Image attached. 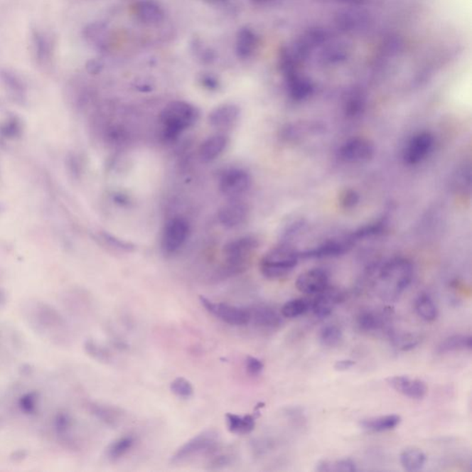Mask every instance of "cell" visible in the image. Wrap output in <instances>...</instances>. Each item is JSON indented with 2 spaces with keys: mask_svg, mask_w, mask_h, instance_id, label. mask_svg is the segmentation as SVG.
Returning <instances> with one entry per match:
<instances>
[{
  "mask_svg": "<svg viewBox=\"0 0 472 472\" xmlns=\"http://www.w3.org/2000/svg\"><path fill=\"white\" fill-rule=\"evenodd\" d=\"M315 471L318 472H354L357 471V465L355 461L350 458L337 459L333 461L322 459L316 463Z\"/></svg>",
  "mask_w": 472,
  "mask_h": 472,
  "instance_id": "1f68e13d",
  "label": "cell"
},
{
  "mask_svg": "<svg viewBox=\"0 0 472 472\" xmlns=\"http://www.w3.org/2000/svg\"><path fill=\"white\" fill-rule=\"evenodd\" d=\"M297 290L304 294L316 295L329 285L328 272L323 269H311L301 273L296 279Z\"/></svg>",
  "mask_w": 472,
  "mask_h": 472,
  "instance_id": "5bb4252c",
  "label": "cell"
},
{
  "mask_svg": "<svg viewBox=\"0 0 472 472\" xmlns=\"http://www.w3.org/2000/svg\"><path fill=\"white\" fill-rule=\"evenodd\" d=\"M402 422V417L397 414H388L363 419L360 422L362 429L371 431V433H383V431H391Z\"/></svg>",
  "mask_w": 472,
  "mask_h": 472,
  "instance_id": "603a6c76",
  "label": "cell"
},
{
  "mask_svg": "<svg viewBox=\"0 0 472 472\" xmlns=\"http://www.w3.org/2000/svg\"><path fill=\"white\" fill-rule=\"evenodd\" d=\"M254 4L262 5L267 4V3L272 2L273 0H251Z\"/></svg>",
  "mask_w": 472,
  "mask_h": 472,
  "instance_id": "816d5d0a",
  "label": "cell"
},
{
  "mask_svg": "<svg viewBox=\"0 0 472 472\" xmlns=\"http://www.w3.org/2000/svg\"><path fill=\"white\" fill-rule=\"evenodd\" d=\"M191 225L183 217L177 216L170 219L166 223L161 234V248L164 254L178 252L188 240Z\"/></svg>",
  "mask_w": 472,
  "mask_h": 472,
  "instance_id": "52a82bcc",
  "label": "cell"
},
{
  "mask_svg": "<svg viewBox=\"0 0 472 472\" xmlns=\"http://www.w3.org/2000/svg\"><path fill=\"white\" fill-rule=\"evenodd\" d=\"M416 313L422 321L433 322L439 316V309L433 298L427 293H421L416 297L414 302Z\"/></svg>",
  "mask_w": 472,
  "mask_h": 472,
  "instance_id": "484cf974",
  "label": "cell"
},
{
  "mask_svg": "<svg viewBox=\"0 0 472 472\" xmlns=\"http://www.w3.org/2000/svg\"><path fill=\"white\" fill-rule=\"evenodd\" d=\"M170 390L176 396L182 399H188L193 396L194 388L191 381L185 377H177L170 385Z\"/></svg>",
  "mask_w": 472,
  "mask_h": 472,
  "instance_id": "8d00e7d4",
  "label": "cell"
},
{
  "mask_svg": "<svg viewBox=\"0 0 472 472\" xmlns=\"http://www.w3.org/2000/svg\"><path fill=\"white\" fill-rule=\"evenodd\" d=\"M133 12L141 23L155 26L164 20L163 9L155 0H139L133 7Z\"/></svg>",
  "mask_w": 472,
  "mask_h": 472,
  "instance_id": "d6986e66",
  "label": "cell"
},
{
  "mask_svg": "<svg viewBox=\"0 0 472 472\" xmlns=\"http://www.w3.org/2000/svg\"><path fill=\"white\" fill-rule=\"evenodd\" d=\"M252 186V177L247 171L241 168L225 170L220 176L219 188L223 195L236 198L244 195Z\"/></svg>",
  "mask_w": 472,
  "mask_h": 472,
  "instance_id": "7c38bea8",
  "label": "cell"
},
{
  "mask_svg": "<svg viewBox=\"0 0 472 472\" xmlns=\"http://www.w3.org/2000/svg\"><path fill=\"white\" fill-rule=\"evenodd\" d=\"M86 352L91 355L92 358L100 362H109L111 354L105 348L99 345L97 343L93 340H88L85 344Z\"/></svg>",
  "mask_w": 472,
  "mask_h": 472,
  "instance_id": "f35d334b",
  "label": "cell"
},
{
  "mask_svg": "<svg viewBox=\"0 0 472 472\" xmlns=\"http://www.w3.org/2000/svg\"><path fill=\"white\" fill-rule=\"evenodd\" d=\"M300 252L290 244L281 243L264 254L259 263L264 277L279 279L286 277L297 266Z\"/></svg>",
  "mask_w": 472,
  "mask_h": 472,
  "instance_id": "277c9868",
  "label": "cell"
},
{
  "mask_svg": "<svg viewBox=\"0 0 472 472\" xmlns=\"http://www.w3.org/2000/svg\"><path fill=\"white\" fill-rule=\"evenodd\" d=\"M82 34L85 41L92 48L99 51H104L107 48L109 28L104 21H93L87 24Z\"/></svg>",
  "mask_w": 472,
  "mask_h": 472,
  "instance_id": "ffe728a7",
  "label": "cell"
},
{
  "mask_svg": "<svg viewBox=\"0 0 472 472\" xmlns=\"http://www.w3.org/2000/svg\"><path fill=\"white\" fill-rule=\"evenodd\" d=\"M434 147V135L428 132H419L407 142L403 151V160L408 166H417L429 157Z\"/></svg>",
  "mask_w": 472,
  "mask_h": 472,
  "instance_id": "8fae6325",
  "label": "cell"
},
{
  "mask_svg": "<svg viewBox=\"0 0 472 472\" xmlns=\"http://www.w3.org/2000/svg\"><path fill=\"white\" fill-rule=\"evenodd\" d=\"M204 1L211 3V4L222 5L227 3L229 0H204Z\"/></svg>",
  "mask_w": 472,
  "mask_h": 472,
  "instance_id": "f907efd6",
  "label": "cell"
},
{
  "mask_svg": "<svg viewBox=\"0 0 472 472\" xmlns=\"http://www.w3.org/2000/svg\"><path fill=\"white\" fill-rule=\"evenodd\" d=\"M240 117V108L234 104H223L214 108L208 117L211 127L220 130L231 129Z\"/></svg>",
  "mask_w": 472,
  "mask_h": 472,
  "instance_id": "ac0fdd59",
  "label": "cell"
},
{
  "mask_svg": "<svg viewBox=\"0 0 472 472\" xmlns=\"http://www.w3.org/2000/svg\"><path fill=\"white\" fill-rule=\"evenodd\" d=\"M400 464L407 471H419L424 467L427 456L421 449L409 447L399 456Z\"/></svg>",
  "mask_w": 472,
  "mask_h": 472,
  "instance_id": "83f0119b",
  "label": "cell"
},
{
  "mask_svg": "<svg viewBox=\"0 0 472 472\" xmlns=\"http://www.w3.org/2000/svg\"><path fill=\"white\" fill-rule=\"evenodd\" d=\"M193 51L195 55L204 64H210L215 60L216 55L214 51L209 48H205L200 43L195 41L193 43Z\"/></svg>",
  "mask_w": 472,
  "mask_h": 472,
  "instance_id": "b9f144b4",
  "label": "cell"
},
{
  "mask_svg": "<svg viewBox=\"0 0 472 472\" xmlns=\"http://www.w3.org/2000/svg\"><path fill=\"white\" fill-rule=\"evenodd\" d=\"M357 326L362 331L372 332L383 328V316L380 313L366 310L357 316Z\"/></svg>",
  "mask_w": 472,
  "mask_h": 472,
  "instance_id": "d6a6232c",
  "label": "cell"
},
{
  "mask_svg": "<svg viewBox=\"0 0 472 472\" xmlns=\"http://www.w3.org/2000/svg\"><path fill=\"white\" fill-rule=\"evenodd\" d=\"M225 418L228 430L232 434H250L256 427V421L252 415L241 416L234 414V413H227Z\"/></svg>",
  "mask_w": 472,
  "mask_h": 472,
  "instance_id": "4316f807",
  "label": "cell"
},
{
  "mask_svg": "<svg viewBox=\"0 0 472 472\" xmlns=\"http://www.w3.org/2000/svg\"><path fill=\"white\" fill-rule=\"evenodd\" d=\"M219 446V434L214 430H205L192 437L176 450L172 456L173 463H179L195 456L209 454Z\"/></svg>",
  "mask_w": 472,
  "mask_h": 472,
  "instance_id": "8992f818",
  "label": "cell"
},
{
  "mask_svg": "<svg viewBox=\"0 0 472 472\" xmlns=\"http://www.w3.org/2000/svg\"><path fill=\"white\" fill-rule=\"evenodd\" d=\"M414 269L411 260L394 257L381 267L377 286L381 299L387 303L396 302L400 294L409 287Z\"/></svg>",
  "mask_w": 472,
  "mask_h": 472,
  "instance_id": "6da1fadb",
  "label": "cell"
},
{
  "mask_svg": "<svg viewBox=\"0 0 472 472\" xmlns=\"http://www.w3.org/2000/svg\"><path fill=\"white\" fill-rule=\"evenodd\" d=\"M200 117V111L186 101L169 102L161 110L160 122L161 136L166 141H175L186 129L193 127Z\"/></svg>",
  "mask_w": 472,
  "mask_h": 472,
  "instance_id": "3957f363",
  "label": "cell"
},
{
  "mask_svg": "<svg viewBox=\"0 0 472 472\" xmlns=\"http://www.w3.org/2000/svg\"><path fill=\"white\" fill-rule=\"evenodd\" d=\"M251 321L259 328L275 329L281 324V316L272 307L257 306L250 309Z\"/></svg>",
  "mask_w": 472,
  "mask_h": 472,
  "instance_id": "7402d4cb",
  "label": "cell"
},
{
  "mask_svg": "<svg viewBox=\"0 0 472 472\" xmlns=\"http://www.w3.org/2000/svg\"><path fill=\"white\" fill-rule=\"evenodd\" d=\"M338 203L340 207L345 210H352L355 209L360 203V195L354 189H345L340 194Z\"/></svg>",
  "mask_w": 472,
  "mask_h": 472,
  "instance_id": "74e56055",
  "label": "cell"
},
{
  "mask_svg": "<svg viewBox=\"0 0 472 472\" xmlns=\"http://www.w3.org/2000/svg\"><path fill=\"white\" fill-rule=\"evenodd\" d=\"M135 445V437L132 436H124L119 437L107 446V456L112 461H117L123 458L132 449Z\"/></svg>",
  "mask_w": 472,
  "mask_h": 472,
  "instance_id": "f546056e",
  "label": "cell"
},
{
  "mask_svg": "<svg viewBox=\"0 0 472 472\" xmlns=\"http://www.w3.org/2000/svg\"><path fill=\"white\" fill-rule=\"evenodd\" d=\"M102 68H104V64H102V62L99 60V59L93 58L87 62L86 70L87 73L91 74V75H97V74H100Z\"/></svg>",
  "mask_w": 472,
  "mask_h": 472,
  "instance_id": "bcb514c9",
  "label": "cell"
},
{
  "mask_svg": "<svg viewBox=\"0 0 472 472\" xmlns=\"http://www.w3.org/2000/svg\"><path fill=\"white\" fill-rule=\"evenodd\" d=\"M229 139L227 136L223 134H216L210 136L200 145V160L203 163H210L215 161L225 151L227 147Z\"/></svg>",
  "mask_w": 472,
  "mask_h": 472,
  "instance_id": "44dd1931",
  "label": "cell"
},
{
  "mask_svg": "<svg viewBox=\"0 0 472 472\" xmlns=\"http://www.w3.org/2000/svg\"><path fill=\"white\" fill-rule=\"evenodd\" d=\"M232 456L229 455H220L211 459L210 462V470H220V468H226L232 463Z\"/></svg>",
  "mask_w": 472,
  "mask_h": 472,
  "instance_id": "f6af8a7d",
  "label": "cell"
},
{
  "mask_svg": "<svg viewBox=\"0 0 472 472\" xmlns=\"http://www.w3.org/2000/svg\"><path fill=\"white\" fill-rule=\"evenodd\" d=\"M245 368L250 375H259L264 370V363L262 360L257 359L256 357L248 356L245 361Z\"/></svg>",
  "mask_w": 472,
  "mask_h": 472,
  "instance_id": "ee69618b",
  "label": "cell"
},
{
  "mask_svg": "<svg viewBox=\"0 0 472 472\" xmlns=\"http://www.w3.org/2000/svg\"><path fill=\"white\" fill-rule=\"evenodd\" d=\"M26 316L31 327L37 333L58 344L66 340L67 324L60 313L48 304L32 302L26 309Z\"/></svg>",
  "mask_w": 472,
  "mask_h": 472,
  "instance_id": "7a4b0ae2",
  "label": "cell"
},
{
  "mask_svg": "<svg viewBox=\"0 0 472 472\" xmlns=\"http://www.w3.org/2000/svg\"><path fill=\"white\" fill-rule=\"evenodd\" d=\"M455 188L459 192H465L471 188V169L468 166L461 167L455 177Z\"/></svg>",
  "mask_w": 472,
  "mask_h": 472,
  "instance_id": "ab89813d",
  "label": "cell"
},
{
  "mask_svg": "<svg viewBox=\"0 0 472 472\" xmlns=\"http://www.w3.org/2000/svg\"><path fill=\"white\" fill-rule=\"evenodd\" d=\"M375 154L374 144L365 138H354L344 142L337 151L338 159L348 164L368 163Z\"/></svg>",
  "mask_w": 472,
  "mask_h": 472,
  "instance_id": "ba28073f",
  "label": "cell"
},
{
  "mask_svg": "<svg viewBox=\"0 0 472 472\" xmlns=\"http://www.w3.org/2000/svg\"><path fill=\"white\" fill-rule=\"evenodd\" d=\"M387 384L397 392L412 399H422L427 396V384L420 380H412L406 375H395L387 378Z\"/></svg>",
  "mask_w": 472,
  "mask_h": 472,
  "instance_id": "e0dca14e",
  "label": "cell"
},
{
  "mask_svg": "<svg viewBox=\"0 0 472 472\" xmlns=\"http://www.w3.org/2000/svg\"><path fill=\"white\" fill-rule=\"evenodd\" d=\"M198 82H200V85L203 86V88L210 92L218 91L220 87V82L218 77L210 73L201 74L200 77H198Z\"/></svg>",
  "mask_w": 472,
  "mask_h": 472,
  "instance_id": "7bdbcfd3",
  "label": "cell"
},
{
  "mask_svg": "<svg viewBox=\"0 0 472 472\" xmlns=\"http://www.w3.org/2000/svg\"><path fill=\"white\" fill-rule=\"evenodd\" d=\"M472 338L471 335L456 334L445 338L437 348L439 353L458 352V350H471Z\"/></svg>",
  "mask_w": 472,
  "mask_h": 472,
  "instance_id": "f1b7e54d",
  "label": "cell"
},
{
  "mask_svg": "<svg viewBox=\"0 0 472 472\" xmlns=\"http://www.w3.org/2000/svg\"><path fill=\"white\" fill-rule=\"evenodd\" d=\"M102 237L104 242H107L112 247L117 248V250L123 251H132L135 250L134 245L129 243V242L121 240V239L107 234V232H102Z\"/></svg>",
  "mask_w": 472,
  "mask_h": 472,
  "instance_id": "60d3db41",
  "label": "cell"
},
{
  "mask_svg": "<svg viewBox=\"0 0 472 472\" xmlns=\"http://www.w3.org/2000/svg\"><path fill=\"white\" fill-rule=\"evenodd\" d=\"M250 209L243 201L232 200L223 205L218 213V220L223 227L237 228L247 220Z\"/></svg>",
  "mask_w": 472,
  "mask_h": 472,
  "instance_id": "2e32d148",
  "label": "cell"
},
{
  "mask_svg": "<svg viewBox=\"0 0 472 472\" xmlns=\"http://www.w3.org/2000/svg\"><path fill=\"white\" fill-rule=\"evenodd\" d=\"M393 345L403 352H408L414 349L421 343L422 337L420 335L405 333V334H393L391 336Z\"/></svg>",
  "mask_w": 472,
  "mask_h": 472,
  "instance_id": "d590c367",
  "label": "cell"
},
{
  "mask_svg": "<svg viewBox=\"0 0 472 472\" xmlns=\"http://www.w3.org/2000/svg\"><path fill=\"white\" fill-rule=\"evenodd\" d=\"M31 49L36 66L42 70L52 67L55 59V43L52 36L39 28H33L30 34Z\"/></svg>",
  "mask_w": 472,
  "mask_h": 472,
  "instance_id": "9c48e42d",
  "label": "cell"
},
{
  "mask_svg": "<svg viewBox=\"0 0 472 472\" xmlns=\"http://www.w3.org/2000/svg\"><path fill=\"white\" fill-rule=\"evenodd\" d=\"M259 245V239L253 235L241 236L229 241L223 247L226 274L234 275L243 272L248 259Z\"/></svg>",
  "mask_w": 472,
  "mask_h": 472,
  "instance_id": "5b68a950",
  "label": "cell"
},
{
  "mask_svg": "<svg viewBox=\"0 0 472 472\" xmlns=\"http://www.w3.org/2000/svg\"><path fill=\"white\" fill-rule=\"evenodd\" d=\"M90 409H91L92 414L108 427H116L122 416V412L119 409L111 406L92 404L90 406Z\"/></svg>",
  "mask_w": 472,
  "mask_h": 472,
  "instance_id": "4dcf8cb0",
  "label": "cell"
},
{
  "mask_svg": "<svg viewBox=\"0 0 472 472\" xmlns=\"http://www.w3.org/2000/svg\"><path fill=\"white\" fill-rule=\"evenodd\" d=\"M114 200H116L117 204L121 205V206H126V205H129V198L123 194L114 195Z\"/></svg>",
  "mask_w": 472,
  "mask_h": 472,
  "instance_id": "c3c4849f",
  "label": "cell"
},
{
  "mask_svg": "<svg viewBox=\"0 0 472 472\" xmlns=\"http://www.w3.org/2000/svg\"><path fill=\"white\" fill-rule=\"evenodd\" d=\"M311 309V303L303 298L288 301L282 306L281 316L287 318H295L303 316Z\"/></svg>",
  "mask_w": 472,
  "mask_h": 472,
  "instance_id": "836d02e7",
  "label": "cell"
},
{
  "mask_svg": "<svg viewBox=\"0 0 472 472\" xmlns=\"http://www.w3.org/2000/svg\"><path fill=\"white\" fill-rule=\"evenodd\" d=\"M318 338L323 346L335 347L343 340V331L337 325H326L319 331Z\"/></svg>",
  "mask_w": 472,
  "mask_h": 472,
  "instance_id": "e575fe53",
  "label": "cell"
},
{
  "mask_svg": "<svg viewBox=\"0 0 472 472\" xmlns=\"http://www.w3.org/2000/svg\"><path fill=\"white\" fill-rule=\"evenodd\" d=\"M356 365V363L353 360L344 359L337 361L334 365L335 370L343 372L349 370V369L353 368Z\"/></svg>",
  "mask_w": 472,
  "mask_h": 472,
  "instance_id": "7dc6e473",
  "label": "cell"
},
{
  "mask_svg": "<svg viewBox=\"0 0 472 472\" xmlns=\"http://www.w3.org/2000/svg\"><path fill=\"white\" fill-rule=\"evenodd\" d=\"M200 302L208 312L226 324L239 327V326H245L250 323V309L227 304L213 302L205 297H200Z\"/></svg>",
  "mask_w": 472,
  "mask_h": 472,
  "instance_id": "30bf717a",
  "label": "cell"
},
{
  "mask_svg": "<svg viewBox=\"0 0 472 472\" xmlns=\"http://www.w3.org/2000/svg\"><path fill=\"white\" fill-rule=\"evenodd\" d=\"M6 301H7V296H6L5 291L0 289V309L5 306Z\"/></svg>",
  "mask_w": 472,
  "mask_h": 472,
  "instance_id": "681fc988",
  "label": "cell"
},
{
  "mask_svg": "<svg viewBox=\"0 0 472 472\" xmlns=\"http://www.w3.org/2000/svg\"><path fill=\"white\" fill-rule=\"evenodd\" d=\"M354 239L352 235L348 237L331 239L324 243L300 252L301 259H323V257H338L345 254L352 248Z\"/></svg>",
  "mask_w": 472,
  "mask_h": 472,
  "instance_id": "4fadbf2b",
  "label": "cell"
},
{
  "mask_svg": "<svg viewBox=\"0 0 472 472\" xmlns=\"http://www.w3.org/2000/svg\"><path fill=\"white\" fill-rule=\"evenodd\" d=\"M0 82L12 97L23 99L26 95V86L23 79L14 70L0 68Z\"/></svg>",
  "mask_w": 472,
  "mask_h": 472,
  "instance_id": "cb8c5ba5",
  "label": "cell"
},
{
  "mask_svg": "<svg viewBox=\"0 0 472 472\" xmlns=\"http://www.w3.org/2000/svg\"><path fill=\"white\" fill-rule=\"evenodd\" d=\"M343 300L344 294L343 291L328 285L321 293L316 294L310 309L318 318H325L331 316L335 307L343 302Z\"/></svg>",
  "mask_w": 472,
  "mask_h": 472,
  "instance_id": "9a60e30c",
  "label": "cell"
},
{
  "mask_svg": "<svg viewBox=\"0 0 472 472\" xmlns=\"http://www.w3.org/2000/svg\"><path fill=\"white\" fill-rule=\"evenodd\" d=\"M257 45V37L250 28L244 27L236 36L235 51L239 58L245 59L252 55Z\"/></svg>",
  "mask_w": 472,
  "mask_h": 472,
  "instance_id": "d4e9b609",
  "label": "cell"
}]
</instances>
